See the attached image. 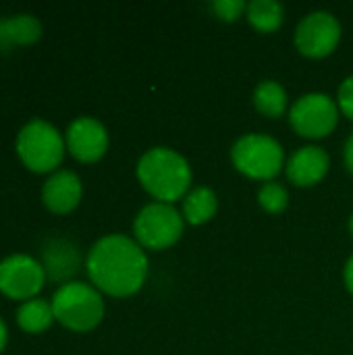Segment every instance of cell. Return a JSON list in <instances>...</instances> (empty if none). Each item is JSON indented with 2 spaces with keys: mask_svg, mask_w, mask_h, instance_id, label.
<instances>
[{
  "mask_svg": "<svg viewBox=\"0 0 353 355\" xmlns=\"http://www.w3.org/2000/svg\"><path fill=\"white\" fill-rule=\"evenodd\" d=\"M137 181L154 198V202H181L193 181L189 160L173 148L156 146L141 154L135 166Z\"/></svg>",
  "mask_w": 353,
  "mask_h": 355,
  "instance_id": "obj_2",
  "label": "cell"
},
{
  "mask_svg": "<svg viewBox=\"0 0 353 355\" xmlns=\"http://www.w3.org/2000/svg\"><path fill=\"white\" fill-rule=\"evenodd\" d=\"M46 272L29 254H10L0 260V291L10 300H31L44 287Z\"/></svg>",
  "mask_w": 353,
  "mask_h": 355,
  "instance_id": "obj_9",
  "label": "cell"
},
{
  "mask_svg": "<svg viewBox=\"0 0 353 355\" xmlns=\"http://www.w3.org/2000/svg\"><path fill=\"white\" fill-rule=\"evenodd\" d=\"M258 204L266 214H283L289 206V191L279 181L262 183V187L258 189Z\"/></svg>",
  "mask_w": 353,
  "mask_h": 355,
  "instance_id": "obj_19",
  "label": "cell"
},
{
  "mask_svg": "<svg viewBox=\"0 0 353 355\" xmlns=\"http://www.w3.org/2000/svg\"><path fill=\"white\" fill-rule=\"evenodd\" d=\"M4 345H6V324H4V320L0 318V352L4 349Z\"/></svg>",
  "mask_w": 353,
  "mask_h": 355,
  "instance_id": "obj_24",
  "label": "cell"
},
{
  "mask_svg": "<svg viewBox=\"0 0 353 355\" xmlns=\"http://www.w3.org/2000/svg\"><path fill=\"white\" fill-rule=\"evenodd\" d=\"M54 318L75 333H87L96 329L104 318L102 293L83 281L62 283L52 295Z\"/></svg>",
  "mask_w": 353,
  "mask_h": 355,
  "instance_id": "obj_3",
  "label": "cell"
},
{
  "mask_svg": "<svg viewBox=\"0 0 353 355\" xmlns=\"http://www.w3.org/2000/svg\"><path fill=\"white\" fill-rule=\"evenodd\" d=\"M331 168V156L320 146L298 148L285 162L287 181L295 187H314L318 185Z\"/></svg>",
  "mask_w": 353,
  "mask_h": 355,
  "instance_id": "obj_11",
  "label": "cell"
},
{
  "mask_svg": "<svg viewBox=\"0 0 353 355\" xmlns=\"http://www.w3.org/2000/svg\"><path fill=\"white\" fill-rule=\"evenodd\" d=\"M183 214L173 204L150 202L137 212L133 220V239L150 252L173 248L183 237Z\"/></svg>",
  "mask_w": 353,
  "mask_h": 355,
  "instance_id": "obj_6",
  "label": "cell"
},
{
  "mask_svg": "<svg viewBox=\"0 0 353 355\" xmlns=\"http://www.w3.org/2000/svg\"><path fill=\"white\" fill-rule=\"evenodd\" d=\"M81 196H83V185L79 175L67 168L54 171L42 187V200L46 208L56 214H67L75 210L81 202Z\"/></svg>",
  "mask_w": 353,
  "mask_h": 355,
  "instance_id": "obj_12",
  "label": "cell"
},
{
  "mask_svg": "<svg viewBox=\"0 0 353 355\" xmlns=\"http://www.w3.org/2000/svg\"><path fill=\"white\" fill-rule=\"evenodd\" d=\"M341 112L337 100L322 92H310L298 98L289 108L291 129L306 139L329 137L339 125Z\"/></svg>",
  "mask_w": 353,
  "mask_h": 355,
  "instance_id": "obj_7",
  "label": "cell"
},
{
  "mask_svg": "<svg viewBox=\"0 0 353 355\" xmlns=\"http://www.w3.org/2000/svg\"><path fill=\"white\" fill-rule=\"evenodd\" d=\"M341 23L329 10L308 12L295 27L293 42L302 56L306 58H327L341 42Z\"/></svg>",
  "mask_w": 353,
  "mask_h": 355,
  "instance_id": "obj_8",
  "label": "cell"
},
{
  "mask_svg": "<svg viewBox=\"0 0 353 355\" xmlns=\"http://www.w3.org/2000/svg\"><path fill=\"white\" fill-rule=\"evenodd\" d=\"M64 150V137L52 123L44 119L27 121L17 133V154L23 164L35 173L54 171L60 164Z\"/></svg>",
  "mask_w": 353,
  "mask_h": 355,
  "instance_id": "obj_5",
  "label": "cell"
},
{
  "mask_svg": "<svg viewBox=\"0 0 353 355\" xmlns=\"http://www.w3.org/2000/svg\"><path fill=\"white\" fill-rule=\"evenodd\" d=\"M343 162H345V168L353 175V133L343 146Z\"/></svg>",
  "mask_w": 353,
  "mask_h": 355,
  "instance_id": "obj_22",
  "label": "cell"
},
{
  "mask_svg": "<svg viewBox=\"0 0 353 355\" xmlns=\"http://www.w3.org/2000/svg\"><path fill=\"white\" fill-rule=\"evenodd\" d=\"M54 320L52 302H46L42 297H31L23 302L17 310V324L25 333H44Z\"/></svg>",
  "mask_w": 353,
  "mask_h": 355,
  "instance_id": "obj_18",
  "label": "cell"
},
{
  "mask_svg": "<svg viewBox=\"0 0 353 355\" xmlns=\"http://www.w3.org/2000/svg\"><path fill=\"white\" fill-rule=\"evenodd\" d=\"M64 144L79 162H98L108 150V131L94 116H77L64 131Z\"/></svg>",
  "mask_w": 353,
  "mask_h": 355,
  "instance_id": "obj_10",
  "label": "cell"
},
{
  "mask_svg": "<svg viewBox=\"0 0 353 355\" xmlns=\"http://www.w3.org/2000/svg\"><path fill=\"white\" fill-rule=\"evenodd\" d=\"M283 146L266 133H246L231 146V164L252 181L268 183L285 171Z\"/></svg>",
  "mask_w": 353,
  "mask_h": 355,
  "instance_id": "obj_4",
  "label": "cell"
},
{
  "mask_svg": "<svg viewBox=\"0 0 353 355\" xmlns=\"http://www.w3.org/2000/svg\"><path fill=\"white\" fill-rule=\"evenodd\" d=\"M252 102H254V108L262 116H268V119H281L287 112V108H289L287 89L279 81H275V79L260 81L254 87Z\"/></svg>",
  "mask_w": 353,
  "mask_h": 355,
  "instance_id": "obj_16",
  "label": "cell"
},
{
  "mask_svg": "<svg viewBox=\"0 0 353 355\" xmlns=\"http://www.w3.org/2000/svg\"><path fill=\"white\" fill-rule=\"evenodd\" d=\"M337 106H339V112L341 116H345L347 121L353 123V75L345 77L337 89Z\"/></svg>",
  "mask_w": 353,
  "mask_h": 355,
  "instance_id": "obj_21",
  "label": "cell"
},
{
  "mask_svg": "<svg viewBox=\"0 0 353 355\" xmlns=\"http://www.w3.org/2000/svg\"><path fill=\"white\" fill-rule=\"evenodd\" d=\"M146 250L127 235L100 237L87 252L85 270L92 285L112 297L135 295L148 279Z\"/></svg>",
  "mask_w": 353,
  "mask_h": 355,
  "instance_id": "obj_1",
  "label": "cell"
},
{
  "mask_svg": "<svg viewBox=\"0 0 353 355\" xmlns=\"http://www.w3.org/2000/svg\"><path fill=\"white\" fill-rule=\"evenodd\" d=\"M347 231H350V235H352V239H353V214L350 216V223H347Z\"/></svg>",
  "mask_w": 353,
  "mask_h": 355,
  "instance_id": "obj_25",
  "label": "cell"
},
{
  "mask_svg": "<svg viewBox=\"0 0 353 355\" xmlns=\"http://www.w3.org/2000/svg\"><path fill=\"white\" fill-rule=\"evenodd\" d=\"M218 212V196L214 189L200 185L189 189V193L181 200V214L183 220L191 227H200L210 223Z\"/></svg>",
  "mask_w": 353,
  "mask_h": 355,
  "instance_id": "obj_14",
  "label": "cell"
},
{
  "mask_svg": "<svg viewBox=\"0 0 353 355\" xmlns=\"http://www.w3.org/2000/svg\"><path fill=\"white\" fill-rule=\"evenodd\" d=\"M42 266L48 279L64 281L79 268V250L67 239H48L42 248Z\"/></svg>",
  "mask_w": 353,
  "mask_h": 355,
  "instance_id": "obj_13",
  "label": "cell"
},
{
  "mask_svg": "<svg viewBox=\"0 0 353 355\" xmlns=\"http://www.w3.org/2000/svg\"><path fill=\"white\" fill-rule=\"evenodd\" d=\"M285 10L277 0H252L248 2L246 19L260 33H275L283 25Z\"/></svg>",
  "mask_w": 353,
  "mask_h": 355,
  "instance_id": "obj_17",
  "label": "cell"
},
{
  "mask_svg": "<svg viewBox=\"0 0 353 355\" xmlns=\"http://www.w3.org/2000/svg\"><path fill=\"white\" fill-rule=\"evenodd\" d=\"M343 283H345V289L353 295V254L347 258V262H345V268H343Z\"/></svg>",
  "mask_w": 353,
  "mask_h": 355,
  "instance_id": "obj_23",
  "label": "cell"
},
{
  "mask_svg": "<svg viewBox=\"0 0 353 355\" xmlns=\"http://www.w3.org/2000/svg\"><path fill=\"white\" fill-rule=\"evenodd\" d=\"M214 17H218L221 21L225 23H233L241 17H246V10H248V2L243 0H214L210 4Z\"/></svg>",
  "mask_w": 353,
  "mask_h": 355,
  "instance_id": "obj_20",
  "label": "cell"
},
{
  "mask_svg": "<svg viewBox=\"0 0 353 355\" xmlns=\"http://www.w3.org/2000/svg\"><path fill=\"white\" fill-rule=\"evenodd\" d=\"M42 35V23L29 12L0 17V48L31 44Z\"/></svg>",
  "mask_w": 353,
  "mask_h": 355,
  "instance_id": "obj_15",
  "label": "cell"
}]
</instances>
